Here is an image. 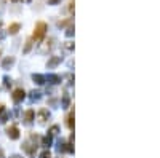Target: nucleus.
<instances>
[{
    "instance_id": "obj_10",
    "label": "nucleus",
    "mask_w": 160,
    "mask_h": 158,
    "mask_svg": "<svg viewBox=\"0 0 160 158\" xmlns=\"http://www.w3.org/2000/svg\"><path fill=\"white\" fill-rule=\"evenodd\" d=\"M61 62V58H58V56H54V58H51L50 61H48V64H46V66H48V69H51V67H54L56 64H59Z\"/></svg>"
},
{
    "instance_id": "obj_8",
    "label": "nucleus",
    "mask_w": 160,
    "mask_h": 158,
    "mask_svg": "<svg viewBox=\"0 0 160 158\" xmlns=\"http://www.w3.org/2000/svg\"><path fill=\"white\" fill-rule=\"evenodd\" d=\"M13 64H15V58L10 56V58H6V59L2 62V69H8V67H11Z\"/></svg>"
},
{
    "instance_id": "obj_9",
    "label": "nucleus",
    "mask_w": 160,
    "mask_h": 158,
    "mask_svg": "<svg viewBox=\"0 0 160 158\" xmlns=\"http://www.w3.org/2000/svg\"><path fill=\"white\" fill-rule=\"evenodd\" d=\"M19 27H21V26L18 24V23H13L10 27H8V32H10L11 35H15V34H18V31H19Z\"/></svg>"
},
{
    "instance_id": "obj_25",
    "label": "nucleus",
    "mask_w": 160,
    "mask_h": 158,
    "mask_svg": "<svg viewBox=\"0 0 160 158\" xmlns=\"http://www.w3.org/2000/svg\"><path fill=\"white\" fill-rule=\"evenodd\" d=\"M27 2H31V0H27Z\"/></svg>"
},
{
    "instance_id": "obj_11",
    "label": "nucleus",
    "mask_w": 160,
    "mask_h": 158,
    "mask_svg": "<svg viewBox=\"0 0 160 158\" xmlns=\"http://www.w3.org/2000/svg\"><path fill=\"white\" fill-rule=\"evenodd\" d=\"M31 48H32V39H29V40L26 42V46H24V50H23V53H24V54H27V53L31 51Z\"/></svg>"
},
{
    "instance_id": "obj_16",
    "label": "nucleus",
    "mask_w": 160,
    "mask_h": 158,
    "mask_svg": "<svg viewBox=\"0 0 160 158\" xmlns=\"http://www.w3.org/2000/svg\"><path fill=\"white\" fill-rule=\"evenodd\" d=\"M58 131H59V128L56 126V125H53V126L50 128V131H48V133H50V136H54V134H58Z\"/></svg>"
},
{
    "instance_id": "obj_23",
    "label": "nucleus",
    "mask_w": 160,
    "mask_h": 158,
    "mask_svg": "<svg viewBox=\"0 0 160 158\" xmlns=\"http://www.w3.org/2000/svg\"><path fill=\"white\" fill-rule=\"evenodd\" d=\"M11 158H21L19 155H15V156H11Z\"/></svg>"
},
{
    "instance_id": "obj_13",
    "label": "nucleus",
    "mask_w": 160,
    "mask_h": 158,
    "mask_svg": "<svg viewBox=\"0 0 160 158\" xmlns=\"http://www.w3.org/2000/svg\"><path fill=\"white\" fill-rule=\"evenodd\" d=\"M42 145H45V147H50V145H51V136H50V134L42 139Z\"/></svg>"
},
{
    "instance_id": "obj_12",
    "label": "nucleus",
    "mask_w": 160,
    "mask_h": 158,
    "mask_svg": "<svg viewBox=\"0 0 160 158\" xmlns=\"http://www.w3.org/2000/svg\"><path fill=\"white\" fill-rule=\"evenodd\" d=\"M40 94H42L40 91H32L29 98H31V101H39V99H40Z\"/></svg>"
},
{
    "instance_id": "obj_4",
    "label": "nucleus",
    "mask_w": 160,
    "mask_h": 158,
    "mask_svg": "<svg viewBox=\"0 0 160 158\" xmlns=\"http://www.w3.org/2000/svg\"><path fill=\"white\" fill-rule=\"evenodd\" d=\"M24 98H26V93H24V89H23V88H16V89L13 91V94H11V99H13L15 104L21 102Z\"/></svg>"
},
{
    "instance_id": "obj_20",
    "label": "nucleus",
    "mask_w": 160,
    "mask_h": 158,
    "mask_svg": "<svg viewBox=\"0 0 160 158\" xmlns=\"http://www.w3.org/2000/svg\"><path fill=\"white\" fill-rule=\"evenodd\" d=\"M6 120H8V115L5 114V115L2 117V120H0V122H2V123H5V122H6Z\"/></svg>"
},
{
    "instance_id": "obj_21",
    "label": "nucleus",
    "mask_w": 160,
    "mask_h": 158,
    "mask_svg": "<svg viewBox=\"0 0 160 158\" xmlns=\"http://www.w3.org/2000/svg\"><path fill=\"white\" fill-rule=\"evenodd\" d=\"M5 110V107H3V104H0V115H2V112Z\"/></svg>"
},
{
    "instance_id": "obj_5",
    "label": "nucleus",
    "mask_w": 160,
    "mask_h": 158,
    "mask_svg": "<svg viewBox=\"0 0 160 158\" xmlns=\"http://www.w3.org/2000/svg\"><path fill=\"white\" fill-rule=\"evenodd\" d=\"M48 117H50V114H48V110H46V109H40V110H39V114H37V120H39V123H40V125L46 123Z\"/></svg>"
},
{
    "instance_id": "obj_14",
    "label": "nucleus",
    "mask_w": 160,
    "mask_h": 158,
    "mask_svg": "<svg viewBox=\"0 0 160 158\" xmlns=\"http://www.w3.org/2000/svg\"><path fill=\"white\" fill-rule=\"evenodd\" d=\"M67 126H69L71 129H74V112H71L69 117H67Z\"/></svg>"
},
{
    "instance_id": "obj_3",
    "label": "nucleus",
    "mask_w": 160,
    "mask_h": 158,
    "mask_svg": "<svg viewBox=\"0 0 160 158\" xmlns=\"http://www.w3.org/2000/svg\"><path fill=\"white\" fill-rule=\"evenodd\" d=\"M6 134H8V137H10L11 141H18V139H19V128H18L16 125L8 126L6 128Z\"/></svg>"
},
{
    "instance_id": "obj_2",
    "label": "nucleus",
    "mask_w": 160,
    "mask_h": 158,
    "mask_svg": "<svg viewBox=\"0 0 160 158\" xmlns=\"http://www.w3.org/2000/svg\"><path fill=\"white\" fill-rule=\"evenodd\" d=\"M46 23H43V21H39L35 24V31H34V35H32V42H35V43H39V42H42L43 39H45V34H46Z\"/></svg>"
},
{
    "instance_id": "obj_19",
    "label": "nucleus",
    "mask_w": 160,
    "mask_h": 158,
    "mask_svg": "<svg viewBox=\"0 0 160 158\" xmlns=\"http://www.w3.org/2000/svg\"><path fill=\"white\" fill-rule=\"evenodd\" d=\"M61 0H48V5H56V3H59Z\"/></svg>"
},
{
    "instance_id": "obj_1",
    "label": "nucleus",
    "mask_w": 160,
    "mask_h": 158,
    "mask_svg": "<svg viewBox=\"0 0 160 158\" xmlns=\"http://www.w3.org/2000/svg\"><path fill=\"white\" fill-rule=\"evenodd\" d=\"M39 136L37 134H31L29 136V139L23 144V150L27 153V155H34L35 152H37V147H39V144H37V141H39Z\"/></svg>"
},
{
    "instance_id": "obj_6",
    "label": "nucleus",
    "mask_w": 160,
    "mask_h": 158,
    "mask_svg": "<svg viewBox=\"0 0 160 158\" xmlns=\"http://www.w3.org/2000/svg\"><path fill=\"white\" fill-rule=\"evenodd\" d=\"M34 118H35V112H34V110L32 109L26 110V114H24V123L26 125H31L34 122Z\"/></svg>"
},
{
    "instance_id": "obj_22",
    "label": "nucleus",
    "mask_w": 160,
    "mask_h": 158,
    "mask_svg": "<svg viewBox=\"0 0 160 158\" xmlns=\"http://www.w3.org/2000/svg\"><path fill=\"white\" fill-rule=\"evenodd\" d=\"M0 158H3V150H0Z\"/></svg>"
},
{
    "instance_id": "obj_7",
    "label": "nucleus",
    "mask_w": 160,
    "mask_h": 158,
    "mask_svg": "<svg viewBox=\"0 0 160 158\" xmlns=\"http://www.w3.org/2000/svg\"><path fill=\"white\" fill-rule=\"evenodd\" d=\"M32 80L37 83V85H43V83L46 81V77H45V75H40V73H34Z\"/></svg>"
},
{
    "instance_id": "obj_17",
    "label": "nucleus",
    "mask_w": 160,
    "mask_h": 158,
    "mask_svg": "<svg viewBox=\"0 0 160 158\" xmlns=\"http://www.w3.org/2000/svg\"><path fill=\"white\" fill-rule=\"evenodd\" d=\"M40 158H51V153H50L48 148H46V150H43V152L40 153Z\"/></svg>"
},
{
    "instance_id": "obj_24",
    "label": "nucleus",
    "mask_w": 160,
    "mask_h": 158,
    "mask_svg": "<svg viewBox=\"0 0 160 158\" xmlns=\"http://www.w3.org/2000/svg\"><path fill=\"white\" fill-rule=\"evenodd\" d=\"M13 2H18V0H13Z\"/></svg>"
},
{
    "instance_id": "obj_18",
    "label": "nucleus",
    "mask_w": 160,
    "mask_h": 158,
    "mask_svg": "<svg viewBox=\"0 0 160 158\" xmlns=\"http://www.w3.org/2000/svg\"><path fill=\"white\" fill-rule=\"evenodd\" d=\"M3 81H5V88H10V86H11V80L8 78V77H5Z\"/></svg>"
},
{
    "instance_id": "obj_15",
    "label": "nucleus",
    "mask_w": 160,
    "mask_h": 158,
    "mask_svg": "<svg viewBox=\"0 0 160 158\" xmlns=\"http://www.w3.org/2000/svg\"><path fill=\"white\" fill-rule=\"evenodd\" d=\"M46 80H50L51 83H59L61 77H58V75H48V78H46Z\"/></svg>"
}]
</instances>
